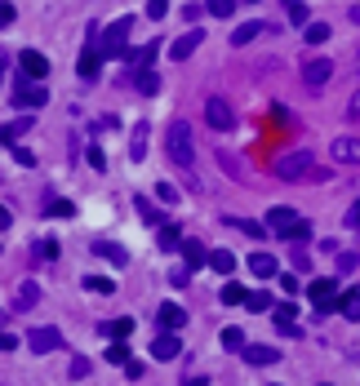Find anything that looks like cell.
<instances>
[{
	"label": "cell",
	"mask_w": 360,
	"mask_h": 386,
	"mask_svg": "<svg viewBox=\"0 0 360 386\" xmlns=\"http://www.w3.org/2000/svg\"><path fill=\"white\" fill-rule=\"evenodd\" d=\"M142 373H147V364H142V360H129V364H125V378H129V382H138Z\"/></svg>",
	"instance_id": "cell-46"
},
{
	"label": "cell",
	"mask_w": 360,
	"mask_h": 386,
	"mask_svg": "<svg viewBox=\"0 0 360 386\" xmlns=\"http://www.w3.org/2000/svg\"><path fill=\"white\" fill-rule=\"evenodd\" d=\"M201 40H205V31H201V27H191V31H187V36H178V40L169 45V54H174L178 62H187V58L196 54V49H201Z\"/></svg>",
	"instance_id": "cell-12"
},
{
	"label": "cell",
	"mask_w": 360,
	"mask_h": 386,
	"mask_svg": "<svg viewBox=\"0 0 360 386\" xmlns=\"http://www.w3.org/2000/svg\"><path fill=\"white\" fill-rule=\"evenodd\" d=\"M134 205H138V213L147 217V222H160V213L152 209V200H142V195H138V200H134Z\"/></svg>",
	"instance_id": "cell-44"
},
{
	"label": "cell",
	"mask_w": 360,
	"mask_h": 386,
	"mask_svg": "<svg viewBox=\"0 0 360 386\" xmlns=\"http://www.w3.org/2000/svg\"><path fill=\"white\" fill-rule=\"evenodd\" d=\"M13 160H18V164H23V169H31V164H36V156H31V151H27V147H18V142H13Z\"/></svg>",
	"instance_id": "cell-45"
},
{
	"label": "cell",
	"mask_w": 360,
	"mask_h": 386,
	"mask_svg": "<svg viewBox=\"0 0 360 386\" xmlns=\"http://www.w3.org/2000/svg\"><path fill=\"white\" fill-rule=\"evenodd\" d=\"M13 103H18V107H27V111H36V107H45V89L36 85V76H27V72H18V76H13Z\"/></svg>",
	"instance_id": "cell-3"
},
{
	"label": "cell",
	"mask_w": 360,
	"mask_h": 386,
	"mask_svg": "<svg viewBox=\"0 0 360 386\" xmlns=\"http://www.w3.org/2000/svg\"><path fill=\"white\" fill-rule=\"evenodd\" d=\"M178 236H183L178 227H160V249H165V254H174V249H183V240H178Z\"/></svg>",
	"instance_id": "cell-32"
},
{
	"label": "cell",
	"mask_w": 360,
	"mask_h": 386,
	"mask_svg": "<svg viewBox=\"0 0 360 386\" xmlns=\"http://www.w3.org/2000/svg\"><path fill=\"white\" fill-rule=\"evenodd\" d=\"M209 13H218V18H227V13H232L236 9V0H209V5H205Z\"/></svg>",
	"instance_id": "cell-40"
},
{
	"label": "cell",
	"mask_w": 360,
	"mask_h": 386,
	"mask_svg": "<svg viewBox=\"0 0 360 386\" xmlns=\"http://www.w3.org/2000/svg\"><path fill=\"white\" fill-rule=\"evenodd\" d=\"M293 222H298V213H293L289 205H271V209H267V227H271V231H289Z\"/></svg>",
	"instance_id": "cell-17"
},
{
	"label": "cell",
	"mask_w": 360,
	"mask_h": 386,
	"mask_svg": "<svg viewBox=\"0 0 360 386\" xmlns=\"http://www.w3.org/2000/svg\"><path fill=\"white\" fill-rule=\"evenodd\" d=\"M107 364H129V346L125 342H111L107 346Z\"/></svg>",
	"instance_id": "cell-37"
},
{
	"label": "cell",
	"mask_w": 360,
	"mask_h": 386,
	"mask_svg": "<svg viewBox=\"0 0 360 386\" xmlns=\"http://www.w3.org/2000/svg\"><path fill=\"white\" fill-rule=\"evenodd\" d=\"M5 227H9V209H5V205H0V231H5Z\"/></svg>",
	"instance_id": "cell-54"
},
{
	"label": "cell",
	"mask_w": 360,
	"mask_h": 386,
	"mask_svg": "<svg viewBox=\"0 0 360 386\" xmlns=\"http://www.w3.org/2000/svg\"><path fill=\"white\" fill-rule=\"evenodd\" d=\"M27 129H36V120H31V115H18V120H5V125H0V142H5V147H13V142H18Z\"/></svg>",
	"instance_id": "cell-15"
},
{
	"label": "cell",
	"mask_w": 360,
	"mask_h": 386,
	"mask_svg": "<svg viewBox=\"0 0 360 386\" xmlns=\"http://www.w3.org/2000/svg\"><path fill=\"white\" fill-rule=\"evenodd\" d=\"M85 289H89V293H111L116 284H111L107 276H85Z\"/></svg>",
	"instance_id": "cell-35"
},
{
	"label": "cell",
	"mask_w": 360,
	"mask_h": 386,
	"mask_svg": "<svg viewBox=\"0 0 360 386\" xmlns=\"http://www.w3.org/2000/svg\"><path fill=\"white\" fill-rule=\"evenodd\" d=\"M227 227H236V231H244V236H254V240H263L267 236V222H249V217H223Z\"/></svg>",
	"instance_id": "cell-23"
},
{
	"label": "cell",
	"mask_w": 360,
	"mask_h": 386,
	"mask_svg": "<svg viewBox=\"0 0 360 386\" xmlns=\"http://www.w3.org/2000/svg\"><path fill=\"white\" fill-rule=\"evenodd\" d=\"M178 351H183V342H178V329H160L152 338V360H174Z\"/></svg>",
	"instance_id": "cell-8"
},
{
	"label": "cell",
	"mask_w": 360,
	"mask_h": 386,
	"mask_svg": "<svg viewBox=\"0 0 360 386\" xmlns=\"http://www.w3.org/2000/svg\"><path fill=\"white\" fill-rule=\"evenodd\" d=\"M36 302H40V284H36V280H27L23 289H18V302H13V311H31Z\"/></svg>",
	"instance_id": "cell-22"
},
{
	"label": "cell",
	"mask_w": 360,
	"mask_h": 386,
	"mask_svg": "<svg viewBox=\"0 0 360 386\" xmlns=\"http://www.w3.org/2000/svg\"><path fill=\"white\" fill-rule=\"evenodd\" d=\"M281 289L293 297V293H298V276H293V271H281Z\"/></svg>",
	"instance_id": "cell-47"
},
{
	"label": "cell",
	"mask_w": 360,
	"mask_h": 386,
	"mask_svg": "<svg viewBox=\"0 0 360 386\" xmlns=\"http://www.w3.org/2000/svg\"><path fill=\"white\" fill-rule=\"evenodd\" d=\"M5 67H9V54H5V49H0V80H5Z\"/></svg>",
	"instance_id": "cell-53"
},
{
	"label": "cell",
	"mask_w": 360,
	"mask_h": 386,
	"mask_svg": "<svg viewBox=\"0 0 360 386\" xmlns=\"http://www.w3.org/2000/svg\"><path fill=\"white\" fill-rule=\"evenodd\" d=\"M13 23H18V13H13V5H9V0H0V31H5V27H13Z\"/></svg>",
	"instance_id": "cell-39"
},
{
	"label": "cell",
	"mask_w": 360,
	"mask_h": 386,
	"mask_svg": "<svg viewBox=\"0 0 360 386\" xmlns=\"http://www.w3.org/2000/svg\"><path fill=\"white\" fill-rule=\"evenodd\" d=\"M276 178H281V182H316V160H312V151L281 156V160H276Z\"/></svg>",
	"instance_id": "cell-2"
},
{
	"label": "cell",
	"mask_w": 360,
	"mask_h": 386,
	"mask_svg": "<svg viewBox=\"0 0 360 386\" xmlns=\"http://www.w3.org/2000/svg\"><path fill=\"white\" fill-rule=\"evenodd\" d=\"M165 151H169L174 169H183L191 187H201V178H196V147H191V129H187V120H174V125L165 129Z\"/></svg>",
	"instance_id": "cell-1"
},
{
	"label": "cell",
	"mask_w": 360,
	"mask_h": 386,
	"mask_svg": "<svg viewBox=\"0 0 360 386\" xmlns=\"http://www.w3.org/2000/svg\"><path fill=\"white\" fill-rule=\"evenodd\" d=\"M249 271H254L258 280H271V276H281V262H276L271 254H254V258H249Z\"/></svg>",
	"instance_id": "cell-18"
},
{
	"label": "cell",
	"mask_w": 360,
	"mask_h": 386,
	"mask_svg": "<svg viewBox=\"0 0 360 386\" xmlns=\"http://www.w3.org/2000/svg\"><path fill=\"white\" fill-rule=\"evenodd\" d=\"M80 378H89V360H85V356L72 360V382H80Z\"/></svg>",
	"instance_id": "cell-42"
},
{
	"label": "cell",
	"mask_w": 360,
	"mask_h": 386,
	"mask_svg": "<svg viewBox=\"0 0 360 386\" xmlns=\"http://www.w3.org/2000/svg\"><path fill=\"white\" fill-rule=\"evenodd\" d=\"M330 156L338 164H360V138H334L330 142Z\"/></svg>",
	"instance_id": "cell-13"
},
{
	"label": "cell",
	"mask_w": 360,
	"mask_h": 386,
	"mask_svg": "<svg viewBox=\"0 0 360 386\" xmlns=\"http://www.w3.org/2000/svg\"><path fill=\"white\" fill-rule=\"evenodd\" d=\"M338 311L347 315V320H360V293H342L338 297Z\"/></svg>",
	"instance_id": "cell-29"
},
{
	"label": "cell",
	"mask_w": 360,
	"mask_h": 386,
	"mask_svg": "<svg viewBox=\"0 0 360 386\" xmlns=\"http://www.w3.org/2000/svg\"><path fill=\"white\" fill-rule=\"evenodd\" d=\"M330 40V23H307V45H325Z\"/></svg>",
	"instance_id": "cell-34"
},
{
	"label": "cell",
	"mask_w": 360,
	"mask_h": 386,
	"mask_svg": "<svg viewBox=\"0 0 360 386\" xmlns=\"http://www.w3.org/2000/svg\"><path fill=\"white\" fill-rule=\"evenodd\" d=\"M156 195L165 200V205H178V187H174V182H160V187H156Z\"/></svg>",
	"instance_id": "cell-41"
},
{
	"label": "cell",
	"mask_w": 360,
	"mask_h": 386,
	"mask_svg": "<svg viewBox=\"0 0 360 386\" xmlns=\"http://www.w3.org/2000/svg\"><path fill=\"white\" fill-rule=\"evenodd\" d=\"M307 297H312L316 302V311L320 315H330V311H338V284L334 280H312V284H307Z\"/></svg>",
	"instance_id": "cell-5"
},
{
	"label": "cell",
	"mask_w": 360,
	"mask_h": 386,
	"mask_svg": "<svg viewBox=\"0 0 360 386\" xmlns=\"http://www.w3.org/2000/svg\"><path fill=\"white\" fill-rule=\"evenodd\" d=\"M18 346V338H9V333H0V351H13Z\"/></svg>",
	"instance_id": "cell-52"
},
{
	"label": "cell",
	"mask_w": 360,
	"mask_h": 386,
	"mask_svg": "<svg viewBox=\"0 0 360 386\" xmlns=\"http://www.w3.org/2000/svg\"><path fill=\"white\" fill-rule=\"evenodd\" d=\"M134 85H138V93H147V98H152V93H160V76L152 72V67H142V72H138V80H134Z\"/></svg>",
	"instance_id": "cell-24"
},
{
	"label": "cell",
	"mask_w": 360,
	"mask_h": 386,
	"mask_svg": "<svg viewBox=\"0 0 360 386\" xmlns=\"http://www.w3.org/2000/svg\"><path fill=\"white\" fill-rule=\"evenodd\" d=\"M147 138H152V125H134V133H129V160L134 164L147 160Z\"/></svg>",
	"instance_id": "cell-16"
},
{
	"label": "cell",
	"mask_w": 360,
	"mask_h": 386,
	"mask_svg": "<svg viewBox=\"0 0 360 386\" xmlns=\"http://www.w3.org/2000/svg\"><path fill=\"white\" fill-rule=\"evenodd\" d=\"M18 72H27V76L45 80V76H49V58L40 54V49H23V54H18Z\"/></svg>",
	"instance_id": "cell-11"
},
{
	"label": "cell",
	"mask_w": 360,
	"mask_h": 386,
	"mask_svg": "<svg viewBox=\"0 0 360 386\" xmlns=\"http://www.w3.org/2000/svg\"><path fill=\"white\" fill-rule=\"evenodd\" d=\"M183 258H187V271H201V266L209 262V254H205L201 240H183Z\"/></svg>",
	"instance_id": "cell-20"
},
{
	"label": "cell",
	"mask_w": 360,
	"mask_h": 386,
	"mask_svg": "<svg viewBox=\"0 0 360 386\" xmlns=\"http://www.w3.org/2000/svg\"><path fill=\"white\" fill-rule=\"evenodd\" d=\"M351 115H360V89H356V98H351V107H347Z\"/></svg>",
	"instance_id": "cell-55"
},
{
	"label": "cell",
	"mask_w": 360,
	"mask_h": 386,
	"mask_svg": "<svg viewBox=\"0 0 360 386\" xmlns=\"http://www.w3.org/2000/svg\"><path fill=\"white\" fill-rule=\"evenodd\" d=\"M347 227H351V231H360V200H356V205L347 209Z\"/></svg>",
	"instance_id": "cell-49"
},
{
	"label": "cell",
	"mask_w": 360,
	"mask_h": 386,
	"mask_svg": "<svg viewBox=\"0 0 360 386\" xmlns=\"http://www.w3.org/2000/svg\"><path fill=\"white\" fill-rule=\"evenodd\" d=\"M281 236H285L289 244H307V240H312V227H307V222H303V217H298V222H293L289 231H281Z\"/></svg>",
	"instance_id": "cell-26"
},
{
	"label": "cell",
	"mask_w": 360,
	"mask_h": 386,
	"mask_svg": "<svg viewBox=\"0 0 360 386\" xmlns=\"http://www.w3.org/2000/svg\"><path fill=\"white\" fill-rule=\"evenodd\" d=\"M209 266H214L218 276H227V271H232V266H236V258L227 254V249H214V254H209Z\"/></svg>",
	"instance_id": "cell-28"
},
{
	"label": "cell",
	"mask_w": 360,
	"mask_h": 386,
	"mask_svg": "<svg viewBox=\"0 0 360 386\" xmlns=\"http://www.w3.org/2000/svg\"><path fill=\"white\" fill-rule=\"evenodd\" d=\"M85 160H89V169H98V174L107 169V156H103V147H89V151H85Z\"/></svg>",
	"instance_id": "cell-38"
},
{
	"label": "cell",
	"mask_w": 360,
	"mask_h": 386,
	"mask_svg": "<svg viewBox=\"0 0 360 386\" xmlns=\"http://www.w3.org/2000/svg\"><path fill=\"white\" fill-rule=\"evenodd\" d=\"M218 342H223V351H236V356H240V351H244V333L240 329H223Z\"/></svg>",
	"instance_id": "cell-31"
},
{
	"label": "cell",
	"mask_w": 360,
	"mask_h": 386,
	"mask_svg": "<svg viewBox=\"0 0 360 386\" xmlns=\"http://www.w3.org/2000/svg\"><path fill=\"white\" fill-rule=\"evenodd\" d=\"M205 120H209V129H218V133H232L236 129V111L223 103V98H209L205 103Z\"/></svg>",
	"instance_id": "cell-6"
},
{
	"label": "cell",
	"mask_w": 360,
	"mask_h": 386,
	"mask_svg": "<svg viewBox=\"0 0 360 386\" xmlns=\"http://www.w3.org/2000/svg\"><path fill=\"white\" fill-rule=\"evenodd\" d=\"M244 297L249 293H244L240 284H223V307H244Z\"/></svg>",
	"instance_id": "cell-33"
},
{
	"label": "cell",
	"mask_w": 360,
	"mask_h": 386,
	"mask_svg": "<svg viewBox=\"0 0 360 386\" xmlns=\"http://www.w3.org/2000/svg\"><path fill=\"white\" fill-rule=\"evenodd\" d=\"M330 76H334V62H330V58H307V62H303V85H307V89L330 85Z\"/></svg>",
	"instance_id": "cell-7"
},
{
	"label": "cell",
	"mask_w": 360,
	"mask_h": 386,
	"mask_svg": "<svg viewBox=\"0 0 360 386\" xmlns=\"http://www.w3.org/2000/svg\"><path fill=\"white\" fill-rule=\"evenodd\" d=\"M156 324H160V329H183V324H187V307H178V302H165V307L156 311Z\"/></svg>",
	"instance_id": "cell-14"
},
{
	"label": "cell",
	"mask_w": 360,
	"mask_h": 386,
	"mask_svg": "<svg viewBox=\"0 0 360 386\" xmlns=\"http://www.w3.org/2000/svg\"><path fill=\"white\" fill-rule=\"evenodd\" d=\"M94 254H98V258H107V262H116V266L129 262V254H125L120 244H111V240H94Z\"/></svg>",
	"instance_id": "cell-21"
},
{
	"label": "cell",
	"mask_w": 360,
	"mask_h": 386,
	"mask_svg": "<svg viewBox=\"0 0 360 386\" xmlns=\"http://www.w3.org/2000/svg\"><path fill=\"white\" fill-rule=\"evenodd\" d=\"M201 13H205V5H187V9H183V18H187V23H196Z\"/></svg>",
	"instance_id": "cell-51"
},
{
	"label": "cell",
	"mask_w": 360,
	"mask_h": 386,
	"mask_svg": "<svg viewBox=\"0 0 360 386\" xmlns=\"http://www.w3.org/2000/svg\"><path fill=\"white\" fill-rule=\"evenodd\" d=\"M27 346L36 351V356H49V351L62 346V333H58V329H31V333H27Z\"/></svg>",
	"instance_id": "cell-10"
},
{
	"label": "cell",
	"mask_w": 360,
	"mask_h": 386,
	"mask_svg": "<svg viewBox=\"0 0 360 386\" xmlns=\"http://www.w3.org/2000/svg\"><path fill=\"white\" fill-rule=\"evenodd\" d=\"M240 356H244V364H276V360H281V351H276V346H244L240 351Z\"/></svg>",
	"instance_id": "cell-19"
},
{
	"label": "cell",
	"mask_w": 360,
	"mask_h": 386,
	"mask_svg": "<svg viewBox=\"0 0 360 386\" xmlns=\"http://www.w3.org/2000/svg\"><path fill=\"white\" fill-rule=\"evenodd\" d=\"M36 254H40V258H58V244L45 240V244H36Z\"/></svg>",
	"instance_id": "cell-50"
},
{
	"label": "cell",
	"mask_w": 360,
	"mask_h": 386,
	"mask_svg": "<svg viewBox=\"0 0 360 386\" xmlns=\"http://www.w3.org/2000/svg\"><path fill=\"white\" fill-rule=\"evenodd\" d=\"M129 31H134V18H116L103 31V58H125V45H129Z\"/></svg>",
	"instance_id": "cell-4"
},
{
	"label": "cell",
	"mask_w": 360,
	"mask_h": 386,
	"mask_svg": "<svg viewBox=\"0 0 360 386\" xmlns=\"http://www.w3.org/2000/svg\"><path fill=\"white\" fill-rule=\"evenodd\" d=\"M351 23H360V5H351Z\"/></svg>",
	"instance_id": "cell-56"
},
{
	"label": "cell",
	"mask_w": 360,
	"mask_h": 386,
	"mask_svg": "<svg viewBox=\"0 0 360 386\" xmlns=\"http://www.w3.org/2000/svg\"><path fill=\"white\" fill-rule=\"evenodd\" d=\"M40 209H45L49 217H72V213H76V205H72V200H58V195H49Z\"/></svg>",
	"instance_id": "cell-25"
},
{
	"label": "cell",
	"mask_w": 360,
	"mask_h": 386,
	"mask_svg": "<svg viewBox=\"0 0 360 386\" xmlns=\"http://www.w3.org/2000/svg\"><path fill=\"white\" fill-rule=\"evenodd\" d=\"M289 18H293V23H312V18H307V5H303V0H289Z\"/></svg>",
	"instance_id": "cell-43"
},
{
	"label": "cell",
	"mask_w": 360,
	"mask_h": 386,
	"mask_svg": "<svg viewBox=\"0 0 360 386\" xmlns=\"http://www.w3.org/2000/svg\"><path fill=\"white\" fill-rule=\"evenodd\" d=\"M103 333H107V338H129V333H134V320H116V324H103Z\"/></svg>",
	"instance_id": "cell-36"
},
{
	"label": "cell",
	"mask_w": 360,
	"mask_h": 386,
	"mask_svg": "<svg viewBox=\"0 0 360 386\" xmlns=\"http://www.w3.org/2000/svg\"><path fill=\"white\" fill-rule=\"evenodd\" d=\"M258 31H263V27H258V23H240V27L232 31V45H236V49H240V45H249V40L258 36Z\"/></svg>",
	"instance_id": "cell-30"
},
{
	"label": "cell",
	"mask_w": 360,
	"mask_h": 386,
	"mask_svg": "<svg viewBox=\"0 0 360 386\" xmlns=\"http://www.w3.org/2000/svg\"><path fill=\"white\" fill-rule=\"evenodd\" d=\"M165 9H169V0H147V13H152V18H165Z\"/></svg>",
	"instance_id": "cell-48"
},
{
	"label": "cell",
	"mask_w": 360,
	"mask_h": 386,
	"mask_svg": "<svg viewBox=\"0 0 360 386\" xmlns=\"http://www.w3.org/2000/svg\"><path fill=\"white\" fill-rule=\"evenodd\" d=\"M98 72H103V49L89 40V49H80V58H76V76L80 80H94Z\"/></svg>",
	"instance_id": "cell-9"
},
{
	"label": "cell",
	"mask_w": 360,
	"mask_h": 386,
	"mask_svg": "<svg viewBox=\"0 0 360 386\" xmlns=\"http://www.w3.org/2000/svg\"><path fill=\"white\" fill-rule=\"evenodd\" d=\"M276 302H271V293H249L244 297V311H254V315H263V311H271Z\"/></svg>",
	"instance_id": "cell-27"
}]
</instances>
